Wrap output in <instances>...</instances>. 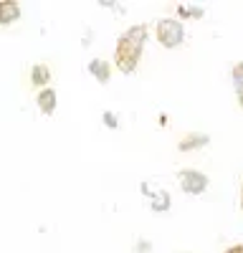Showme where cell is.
Segmentation results:
<instances>
[{
    "label": "cell",
    "mask_w": 243,
    "mask_h": 253,
    "mask_svg": "<svg viewBox=\"0 0 243 253\" xmlns=\"http://www.w3.org/2000/svg\"><path fill=\"white\" fill-rule=\"evenodd\" d=\"M145 38H147V26H134L129 28L124 36H119L117 41V51H114V61L119 71H134L137 61L142 56V48H145Z\"/></svg>",
    "instance_id": "obj_1"
},
{
    "label": "cell",
    "mask_w": 243,
    "mask_h": 253,
    "mask_svg": "<svg viewBox=\"0 0 243 253\" xmlns=\"http://www.w3.org/2000/svg\"><path fill=\"white\" fill-rule=\"evenodd\" d=\"M182 36H185V28H182L180 20H172V18H165L157 23V38L162 46L167 48H175L182 43Z\"/></svg>",
    "instance_id": "obj_2"
},
{
    "label": "cell",
    "mask_w": 243,
    "mask_h": 253,
    "mask_svg": "<svg viewBox=\"0 0 243 253\" xmlns=\"http://www.w3.org/2000/svg\"><path fill=\"white\" fill-rule=\"evenodd\" d=\"M180 185H182V190L198 195L208 187V177L200 175V172H193V170H185V172H180Z\"/></svg>",
    "instance_id": "obj_3"
},
{
    "label": "cell",
    "mask_w": 243,
    "mask_h": 253,
    "mask_svg": "<svg viewBox=\"0 0 243 253\" xmlns=\"http://www.w3.org/2000/svg\"><path fill=\"white\" fill-rule=\"evenodd\" d=\"M20 18V5L13 3V0H5V3H0V26H10Z\"/></svg>",
    "instance_id": "obj_4"
},
{
    "label": "cell",
    "mask_w": 243,
    "mask_h": 253,
    "mask_svg": "<svg viewBox=\"0 0 243 253\" xmlns=\"http://www.w3.org/2000/svg\"><path fill=\"white\" fill-rule=\"evenodd\" d=\"M48 79H51V71H48L46 63H36L31 69V84L33 86H43V84H48Z\"/></svg>",
    "instance_id": "obj_5"
},
{
    "label": "cell",
    "mask_w": 243,
    "mask_h": 253,
    "mask_svg": "<svg viewBox=\"0 0 243 253\" xmlns=\"http://www.w3.org/2000/svg\"><path fill=\"white\" fill-rule=\"evenodd\" d=\"M89 71H91V74H94V79H96V81H101V84H107V81H109V63H107V61L94 58V61L89 63Z\"/></svg>",
    "instance_id": "obj_6"
},
{
    "label": "cell",
    "mask_w": 243,
    "mask_h": 253,
    "mask_svg": "<svg viewBox=\"0 0 243 253\" xmlns=\"http://www.w3.org/2000/svg\"><path fill=\"white\" fill-rule=\"evenodd\" d=\"M38 107H40V112L51 114V112L56 109V91H53V89H40V94H38Z\"/></svg>",
    "instance_id": "obj_7"
},
{
    "label": "cell",
    "mask_w": 243,
    "mask_h": 253,
    "mask_svg": "<svg viewBox=\"0 0 243 253\" xmlns=\"http://www.w3.org/2000/svg\"><path fill=\"white\" fill-rule=\"evenodd\" d=\"M208 142H210L208 134H190V137H185V139L180 142V150L188 152V150H195V147H202V144H208Z\"/></svg>",
    "instance_id": "obj_8"
},
{
    "label": "cell",
    "mask_w": 243,
    "mask_h": 253,
    "mask_svg": "<svg viewBox=\"0 0 243 253\" xmlns=\"http://www.w3.org/2000/svg\"><path fill=\"white\" fill-rule=\"evenodd\" d=\"M152 208L157 210V213H160V210H167L170 208V195L167 193H155L152 195Z\"/></svg>",
    "instance_id": "obj_9"
},
{
    "label": "cell",
    "mask_w": 243,
    "mask_h": 253,
    "mask_svg": "<svg viewBox=\"0 0 243 253\" xmlns=\"http://www.w3.org/2000/svg\"><path fill=\"white\" fill-rule=\"evenodd\" d=\"M233 84H236V89H238V94H241V91H243V61L236 63V69H233Z\"/></svg>",
    "instance_id": "obj_10"
},
{
    "label": "cell",
    "mask_w": 243,
    "mask_h": 253,
    "mask_svg": "<svg viewBox=\"0 0 243 253\" xmlns=\"http://www.w3.org/2000/svg\"><path fill=\"white\" fill-rule=\"evenodd\" d=\"M104 119H107V124H109V126H117V119H114V114H109V112H107V114H104Z\"/></svg>",
    "instance_id": "obj_11"
},
{
    "label": "cell",
    "mask_w": 243,
    "mask_h": 253,
    "mask_svg": "<svg viewBox=\"0 0 243 253\" xmlns=\"http://www.w3.org/2000/svg\"><path fill=\"white\" fill-rule=\"evenodd\" d=\"M226 253H243V243H241V246H231Z\"/></svg>",
    "instance_id": "obj_12"
},
{
    "label": "cell",
    "mask_w": 243,
    "mask_h": 253,
    "mask_svg": "<svg viewBox=\"0 0 243 253\" xmlns=\"http://www.w3.org/2000/svg\"><path fill=\"white\" fill-rule=\"evenodd\" d=\"M137 251H145V253H147V251H150V243H147V241H142V243H137Z\"/></svg>",
    "instance_id": "obj_13"
},
{
    "label": "cell",
    "mask_w": 243,
    "mask_h": 253,
    "mask_svg": "<svg viewBox=\"0 0 243 253\" xmlns=\"http://www.w3.org/2000/svg\"><path fill=\"white\" fill-rule=\"evenodd\" d=\"M238 101H241V107H243V91H241V94H238Z\"/></svg>",
    "instance_id": "obj_14"
},
{
    "label": "cell",
    "mask_w": 243,
    "mask_h": 253,
    "mask_svg": "<svg viewBox=\"0 0 243 253\" xmlns=\"http://www.w3.org/2000/svg\"><path fill=\"white\" fill-rule=\"evenodd\" d=\"M241 203H243V190H241Z\"/></svg>",
    "instance_id": "obj_15"
},
{
    "label": "cell",
    "mask_w": 243,
    "mask_h": 253,
    "mask_svg": "<svg viewBox=\"0 0 243 253\" xmlns=\"http://www.w3.org/2000/svg\"><path fill=\"white\" fill-rule=\"evenodd\" d=\"M182 253H188V251H182Z\"/></svg>",
    "instance_id": "obj_16"
}]
</instances>
